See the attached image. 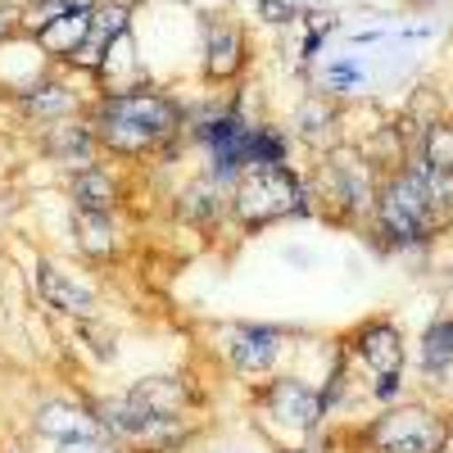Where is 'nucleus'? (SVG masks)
Instances as JSON below:
<instances>
[{"label": "nucleus", "mask_w": 453, "mask_h": 453, "mask_svg": "<svg viewBox=\"0 0 453 453\" xmlns=\"http://www.w3.org/2000/svg\"><path fill=\"white\" fill-rule=\"evenodd\" d=\"M87 123L109 159H159L173 155L177 136L186 132V113L173 96L164 91H100V100L87 109Z\"/></svg>", "instance_id": "obj_1"}, {"label": "nucleus", "mask_w": 453, "mask_h": 453, "mask_svg": "<svg viewBox=\"0 0 453 453\" xmlns=\"http://www.w3.org/2000/svg\"><path fill=\"white\" fill-rule=\"evenodd\" d=\"M245 412L254 435L273 453H313V440L331 426L318 381L286 367L273 372L268 381L245 386Z\"/></svg>", "instance_id": "obj_2"}, {"label": "nucleus", "mask_w": 453, "mask_h": 453, "mask_svg": "<svg viewBox=\"0 0 453 453\" xmlns=\"http://www.w3.org/2000/svg\"><path fill=\"white\" fill-rule=\"evenodd\" d=\"M313 191L299 168H245L232 186V232L263 236L268 226L313 218Z\"/></svg>", "instance_id": "obj_3"}, {"label": "nucleus", "mask_w": 453, "mask_h": 453, "mask_svg": "<svg viewBox=\"0 0 453 453\" xmlns=\"http://www.w3.org/2000/svg\"><path fill=\"white\" fill-rule=\"evenodd\" d=\"M453 412L431 399H399L354 422L358 453H449Z\"/></svg>", "instance_id": "obj_4"}, {"label": "nucleus", "mask_w": 453, "mask_h": 453, "mask_svg": "<svg viewBox=\"0 0 453 453\" xmlns=\"http://www.w3.org/2000/svg\"><path fill=\"white\" fill-rule=\"evenodd\" d=\"M213 358L218 367L241 386H258L268 381L273 372L286 367L290 349H295V331L281 322H254V318H236V322H222L213 331Z\"/></svg>", "instance_id": "obj_5"}, {"label": "nucleus", "mask_w": 453, "mask_h": 453, "mask_svg": "<svg viewBox=\"0 0 453 453\" xmlns=\"http://www.w3.org/2000/svg\"><path fill=\"white\" fill-rule=\"evenodd\" d=\"M376 186H381V177H376V168L358 150H326V159L309 177L318 218H326L335 226H367L372 204H376Z\"/></svg>", "instance_id": "obj_6"}, {"label": "nucleus", "mask_w": 453, "mask_h": 453, "mask_svg": "<svg viewBox=\"0 0 453 453\" xmlns=\"http://www.w3.org/2000/svg\"><path fill=\"white\" fill-rule=\"evenodd\" d=\"M32 290H36V299H42L55 318H64L68 326L109 318L104 290H100L91 277H82L73 263L55 258V254H36V258H32Z\"/></svg>", "instance_id": "obj_7"}, {"label": "nucleus", "mask_w": 453, "mask_h": 453, "mask_svg": "<svg viewBox=\"0 0 453 453\" xmlns=\"http://www.w3.org/2000/svg\"><path fill=\"white\" fill-rule=\"evenodd\" d=\"M335 340H340V349H345V358H349V367H354V376L363 386L376 381V376H403L408 372V335L386 313L354 322Z\"/></svg>", "instance_id": "obj_8"}, {"label": "nucleus", "mask_w": 453, "mask_h": 453, "mask_svg": "<svg viewBox=\"0 0 453 453\" xmlns=\"http://www.w3.org/2000/svg\"><path fill=\"white\" fill-rule=\"evenodd\" d=\"M191 136L200 141L204 150V173L236 186V177L250 168V132H254V119H245L241 109H213L209 119L200 123H186Z\"/></svg>", "instance_id": "obj_9"}, {"label": "nucleus", "mask_w": 453, "mask_h": 453, "mask_svg": "<svg viewBox=\"0 0 453 453\" xmlns=\"http://www.w3.org/2000/svg\"><path fill=\"white\" fill-rule=\"evenodd\" d=\"M145 418H196L204 408V390L191 372H145L119 390Z\"/></svg>", "instance_id": "obj_10"}, {"label": "nucleus", "mask_w": 453, "mask_h": 453, "mask_svg": "<svg viewBox=\"0 0 453 453\" xmlns=\"http://www.w3.org/2000/svg\"><path fill=\"white\" fill-rule=\"evenodd\" d=\"M27 435L42 440V444H73V440H100L104 426H100L87 395L59 390V395H46L42 403H32Z\"/></svg>", "instance_id": "obj_11"}, {"label": "nucleus", "mask_w": 453, "mask_h": 453, "mask_svg": "<svg viewBox=\"0 0 453 453\" xmlns=\"http://www.w3.org/2000/svg\"><path fill=\"white\" fill-rule=\"evenodd\" d=\"M168 213L191 226L196 236H218V232H232V186L209 177V173H196L186 186L168 196Z\"/></svg>", "instance_id": "obj_12"}, {"label": "nucleus", "mask_w": 453, "mask_h": 453, "mask_svg": "<svg viewBox=\"0 0 453 453\" xmlns=\"http://www.w3.org/2000/svg\"><path fill=\"white\" fill-rule=\"evenodd\" d=\"M68 236L73 250L82 254L91 268H119L127 254V232L113 213H87V209H68Z\"/></svg>", "instance_id": "obj_13"}, {"label": "nucleus", "mask_w": 453, "mask_h": 453, "mask_svg": "<svg viewBox=\"0 0 453 453\" xmlns=\"http://www.w3.org/2000/svg\"><path fill=\"white\" fill-rule=\"evenodd\" d=\"M36 145H42V155H46L50 164H59L68 177L82 173V168H96L100 155H104L100 141H96V132H91V123H87V113H82V119H64V123L42 127Z\"/></svg>", "instance_id": "obj_14"}, {"label": "nucleus", "mask_w": 453, "mask_h": 453, "mask_svg": "<svg viewBox=\"0 0 453 453\" xmlns=\"http://www.w3.org/2000/svg\"><path fill=\"white\" fill-rule=\"evenodd\" d=\"M64 196H68V209H87V213H113L119 218L127 209V181L113 173L109 164H96V168H82L64 181Z\"/></svg>", "instance_id": "obj_15"}, {"label": "nucleus", "mask_w": 453, "mask_h": 453, "mask_svg": "<svg viewBox=\"0 0 453 453\" xmlns=\"http://www.w3.org/2000/svg\"><path fill=\"white\" fill-rule=\"evenodd\" d=\"M91 104H82V96L73 91L68 82L50 78V82H36L19 96V113L36 127H50V123H64V119H82Z\"/></svg>", "instance_id": "obj_16"}, {"label": "nucleus", "mask_w": 453, "mask_h": 453, "mask_svg": "<svg viewBox=\"0 0 453 453\" xmlns=\"http://www.w3.org/2000/svg\"><path fill=\"white\" fill-rule=\"evenodd\" d=\"M245 68V36L236 23H209L204 27V78L209 82H236Z\"/></svg>", "instance_id": "obj_17"}, {"label": "nucleus", "mask_w": 453, "mask_h": 453, "mask_svg": "<svg viewBox=\"0 0 453 453\" xmlns=\"http://www.w3.org/2000/svg\"><path fill=\"white\" fill-rule=\"evenodd\" d=\"M87 32H91V10H73V14L50 19L46 27H36V46H42L46 55H55V59L68 64L73 50L87 42Z\"/></svg>", "instance_id": "obj_18"}, {"label": "nucleus", "mask_w": 453, "mask_h": 453, "mask_svg": "<svg viewBox=\"0 0 453 453\" xmlns=\"http://www.w3.org/2000/svg\"><path fill=\"white\" fill-rule=\"evenodd\" d=\"M418 367H422V376H431V381L453 372V313L435 318L422 331V340H418Z\"/></svg>", "instance_id": "obj_19"}, {"label": "nucleus", "mask_w": 453, "mask_h": 453, "mask_svg": "<svg viewBox=\"0 0 453 453\" xmlns=\"http://www.w3.org/2000/svg\"><path fill=\"white\" fill-rule=\"evenodd\" d=\"M68 331H73V340H78L82 354H87L96 367H113V363H119V354H123V335H119V326H113L109 318L78 322V326H68Z\"/></svg>", "instance_id": "obj_20"}, {"label": "nucleus", "mask_w": 453, "mask_h": 453, "mask_svg": "<svg viewBox=\"0 0 453 453\" xmlns=\"http://www.w3.org/2000/svg\"><path fill=\"white\" fill-rule=\"evenodd\" d=\"M290 164V132L277 123H254L250 132V168H286Z\"/></svg>", "instance_id": "obj_21"}, {"label": "nucleus", "mask_w": 453, "mask_h": 453, "mask_svg": "<svg viewBox=\"0 0 453 453\" xmlns=\"http://www.w3.org/2000/svg\"><path fill=\"white\" fill-rule=\"evenodd\" d=\"M335 119V113H331V104L326 100H309L304 109H299V136H304V141H313L318 145V132H326V123Z\"/></svg>", "instance_id": "obj_22"}, {"label": "nucleus", "mask_w": 453, "mask_h": 453, "mask_svg": "<svg viewBox=\"0 0 453 453\" xmlns=\"http://www.w3.org/2000/svg\"><path fill=\"white\" fill-rule=\"evenodd\" d=\"M50 453H127L123 444H113L109 435L100 440H73V444H50Z\"/></svg>", "instance_id": "obj_23"}, {"label": "nucleus", "mask_w": 453, "mask_h": 453, "mask_svg": "<svg viewBox=\"0 0 453 453\" xmlns=\"http://www.w3.org/2000/svg\"><path fill=\"white\" fill-rule=\"evenodd\" d=\"M258 14L263 19H268V23H295L299 19V5H295V0H258Z\"/></svg>", "instance_id": "obj_24"}, {"label": "nucleus", "mask_w": 453, "mask_h": 453, "mask_svg": "<svg viewBox=\"0 0 453 453\" xmlns=\"http://www.w3.org/2000/svg\"><path fill=\"white\" fill-rule=\"evenodd\" d=\"M19 14H23L19 5H10V0H0V42H5V36L19 27Z\"/></svg>", "instance_id": "obj_25"}, {"label": "nucleus", "mask_w": 453, "mask_h": 453, "mask_svg": "<svg viewBox=\"0 0 453 453\" xmlns=\"http://www.w3.org/2000/svg\"><path fill=\"white\" fill-rule=\"evenodd\" d=\"M326 82H331V87H354V82H358V68H354V64H335V68L326 73Z\"/></svg>", "instance_id": "obj_26"}]
</instances>
